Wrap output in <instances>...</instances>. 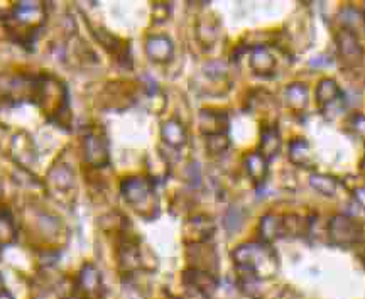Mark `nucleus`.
<instances>
[{"label":"nucleus","instance_id":"obj_11","mask_svg":"<svg viewBox=\"0 0 365 299\" xmlns=\"http://www.w3.org/2000/svg\"><path fill=\"white\" fill-rule=\"evenodd\" d=\"M314 97H317L318 107L327 113L328 108L336 105V103L344 100V93H341V90L335 80L325 78L318 83Z\"/></svg>","mask_w":365,"mask_h":299},{"label":"nucleus","instance_id":"obj_32","mask_svg":"<svg viewBox=\"0 0 365 299\" xmlns=\"http://www.w3.org/2000/svg\"><path fill=\"white\" fill-rule=\"evenodd\" d=\"M354 198L357 199V203L362 208H365V187H359L354 189Z\"/></svg>","mask_w":365,"mask_h":299},{"label":"nucleus","instance_id":"obj_23","mask_svg":"<svg viewBox=\"0 0 365 299\" xmlns=\"http://www.w3.org/2000/svg\"><path fill=\"white\" fill-rule=\"evenodd\" d=\"M196 34H198V39L202 41L203 44H210L215 43L217 39V34H218V26H217V21L213 19L212 16L207 17V19H202L198 22V27H196Z\"/></svg>","mask_w":365,"mask_h":299},{"label":"nucleus","instance_id":"obj_19","mask_svg":"<svg viewBox=\"0 0 365 299\" xmlns=\"http://www.w3.org/2000/svg\"><path fill=\"white\" fill-rule=\"evenodd\" d=\"M245 171L252 178L255 183H262L267 176V159L261 152H249L244 159Z\"/></svg>","mask_w":365,"mask_h":299},{"label":"nucleus","instance_id":"obj_1","mask_svg":"<svg viewBox=\"0 0 365 299\" xmlns=\"http://www.w3.org/2000/svg\"><path fill=\"white\" fill-rule=\"evenodd\" d=\"M234 261L242 276L249 279H271L279 271V259L269 243L252 242L234 251Z\"/></svg>","mask_w":365,"mask_h":299},{"label":"nucleus","instance_id":"obj_4","mask_svg":"<svg viewBox=\"0 0 365 299\" xmlns=\"http://www.w3.org/2000/svg\"><path fill=\"white\" fill-rule=\"evenodd\" d=\"M336 48H339L340 58L346 65H359L364 58V48L360 44L357 34L354 31L341 29L336 34Z\"/></svg>","mask_w":365,"mask_h":299},{"label":"nucleus","instance_id":"obj_24","mask_svg":"<svg viewBox=\"0 0 365 299\" xmlns=\"http://www.w3.org/2000/svg\"><path fill=\"white\" fill-rule=\"evenodd\" d=\"M16 238V230H14L11 213L0 208V248L9 246Z\"/></svg>","mask_w":365,"mask_h":299},{"label":"nucleus","instance_id":"obj_35","mask_svg":"<svg viewBox=\"0 0 365 299\" xmlns=\"http://www.w3.org/2000/svg\"><path fill=\"white\" fill-rule=\"evenodd\" d=\"M364 266H365V257H364Z\"/></svg>","mask_w":365,"mask_h":299},{"label":"nucleus","instance_id":"obj_7","mask_svg":"<svg viewBox=\"0 0 365 299\" xmlns=\"http://www.w3.org/2000/svg\"><path fill=\"white\" fill-rule=\"evenodd\" d=\"M215 232V225H213L212 219L208 216L200 215L193 216L186 221L185 225V238L191 246H198V243H205Z\"/></svg>","mask_w":365,"mask_h":299},{"label":"nucleus","instance_id":"obj_14","mask_svg":"<svg viewBox=\"0 0 365 299\" xmlns=\"http://www.w3.org/2000/svg\"><path fill=\"white\" fill-rule=\"evenodd\" d=\"M259 235L264 243H272L274 240H277L284 235V220L281 216L272 215H264L261 224H259Z\"/></svg>","mask_w":365,"mask_h":299},{"label":"nucleus","instance_id":"obj_2","mask_svg":"<svg viewBox=\"0 0 365 299\" xmlns=\"http://www.w3.org/2000/svg\"><path fill=\"white\" fill-rule=\"evenodd\" d=\"M120 192L125 201L143 219L154 220L159 215V199L150 181L140 176L125 178L120 184Z\"/></svg>","mask_w":365,"mask_h":299},{"label":"nucleus","instance_id":"obj_16","mask_svg":"<svg viewBox=\"0 0 365 299\" xmlns=\"http://www.w3.org/2000/svg\"><path fill=\"white\" fill-rule=\"evenodd\" d=\"M289 159L296 166L301 167H312L313 166V152L312 146L307 139L298 137L289 142Z\"/></svg>","mask_w":365,"mask_h":299},{"label":"nucleus","instance_id":"obj_8","mask_svg":"<svg viewBox=\"0 0 365 299\" xmlns=\"http://www.w3.org/2000/svg\"><path fill=\"white\" fill-rule=\"evenodd\" d=\"M200 130L205 137L227 135L228 115L222 110H202L200 112Z\"/></svg>","mask_w":365,"mask_h":299},{"label":"nucleus","instance_id":"obj_20","mask_svg":"<svg viewBox=\"0 0 365 299\" xmlns=\"http://www.w3.org/2000/svg\"><path fill=\"white\" fill-rule=\"evenodd\" d=\"M161 135L163 140L171 147H181L186 144V130L180 122L171 119L164 122L161 127Z\"/></svg>","mask_w":365,"mask_h":299},{"label":"nucleus","instance_id":"obj_30","mask_svg":"<svg viewBox=\"0 0 365 299\" xmlns=\"http://www.w3.org/2000/svg\"><path fill=\"white\" fill-rule=\"evenodd\" d=\"M352 129L360 137H365V115H355L352 119Z\"/></svg>","mask_w":365,"mask_h":299},{"label":"nucleus","instance_id":"obj_34","mask_svg":"<svg viewBox=\"0 0 365 299\" xmlns=\"http://www.w3.org/2000/svg\"><path fill=\"white\" fill-rule=\"evenodd\" d=\"M360 171H362V173L365 174V156H364V159H362V162H360Z\"/></svg>","mask_w":365,"mask_h":299},{"label":"nucleus","instance_id":"obj_29","mask_svg":"<svg viewBox=\"0 0 365 299\" xmlns=\"http://www.w3.org/2000/svg\"><path fill=\"white\" fill-rule=\"evenodd\" d=\"M168 16H170V7L166 4H156L154 6V21L163 22L168 19Z\"/></svg>","mask_w":365,"mask_h":299},{"label":"nucleus","instance_id":"obj_28","mask_svg":"<svg viewBox=\"0 0 365 299\" xmlns=\"http://www.w3.org/2000/svg\"><path fill=\"white\" fill-rule=\"evenodd\" d=\"M207 147L212 154H222L223 151H227V135H213V137H207Z\"/></svg>","mask_w":365,"mask_h":299},{"label":"nucleus","instance_id":"obj_31","mask_svg":"<svg viewBox=\"0 0 365 299\" xmlns=\"http://www.w3.org/2000/svg\"><path fill=\"white\" fill-rule=\"evenodd\" d=\"M208 298L210 296H207V294L202 291H198V289L185 286V299H208Z\"/></svg>","mask_w":365,"mask_h":299},{"label":"nucleus","instance_id":"obj_9","mask_svg":"<svg viewBox=\"0 0 365 299\" xmlns=\"http://www.w3.org/2000/svg\"><path fill=\"white\" fill-rule=\"evenodd\" d=\"M12 17L21 27H36L44 19V9L41 2H19L12 9Z\"/></svg>","mask_w":365,"mask_h":299},{"label":"nucleus","instance_id":"obj_26","mask_svg":"<svg viewBox=\"0 0 365 299\" xmlns=\"http://www.w3.org/2000/svg\"><path fill=\"white\" fill-rule=\"evenodd\" d=\"M95 36H97L103 48H107L110 53H118V56H122V49H124V46H122L120 39L115 38V36L108 34L107 31H103V29L95 31Z\"/></svg>","mask_w":365,"mask_h":299},{"label":"nucleus","instance_id":"obj_27","mask_svg":"<svg viewBox=\"0 0 365 299\" xmlns=\"http://www.w3.org/2000/svg\"><path fill=\"white\" fill-rule=\"evenodd\" d=\"M242 221H244V213H242L239 208H230L225 216V226L230 232H235V230L240 229Z\"/></svg>","mask_w":365,"mask_h":299},{"label":"nucleus","instance_id":"obj_5","mask_svg":"<svg viewBox=\"0 0 365 299\" xmlns=\"http://www.w3.org/2000/svg\"><path fill=\"white\" fill-rule=\"evenodd\" d=\"M85 159L90 166L103 167L108 164V147L107 140L102 134L91 132L83 140Z\"/></svg>","mask_w":365,"mask_h":299},{"label":"nucleus","instance_id":"obj_10","mask_svg":"<svg viewBox=\"0 0 365 299\" xmlns=\"http://www.w3.org/2000/svg\"><path fill=\"white\" fill-rule=\"evenodd\" d=\"M145 53L153 61L168 63L173 58L175 46H173V41L168 36H149L145 39Z\"/></svg>","mask_w":365,"mask_h":299},{"label":"nucleus","instance_id":"obj_21","mask_svg":"<svg viewBox=\"0 0 365 299\" xmlns=\"http://www.w3.org/2000/svg\"><path fill=\"white\" fill-rule=\"evenodd\" d=\"M11 151L17 161H19V157H21L22 164H29V162L34 161L33 142H31V139L27 137L26 134H19L12 139Z\"/></svg>","mask_w":365,"mask_h":299},{"label":"nucleus","instance_id":"obj_22","mask_svg":"<svg viewBox=\"0 0 365 299\" xmlns=\"http://www.w3.org/2000/svg\"><path fill=\"white\" fill-rule=\"evenodd\" d=\"M309 184H312L313 189H317L318 193L325 194V196H335L340 187L339 179L336 178H333V176H328V174H319V173L312 174V178H309Z\"/></svg>","mask_w":365,"mask_h":299},{"label":"nucleus","instance_id":"obj_12","mask_svg":"<svg viewBox=\"0 0 365 299\" xmlns=\"http://www.w3.org/2000/svg\"><path fill=\"white\" fill-rule=\"evenodd\" d=\"M182 283H185V286L198 289V291L205 293L207 296H212V294L215 293L217 286H218L215 276H213L212 273H207V271H200V269H193V267H191V269H188L185 274H182Z\"/></svg>","mask_w":365,"mask_h":299},{"label":"nucleus","instance_id":"obj_17","mask_svg":"<svg viewBox=\"0 0 365 299\" xmlns=\"http://www.w3.org/2000/svg\"><path fill=\"white\" fill-rule=\"evenodd\" d=\"M281 149V135L279 130H277L276 125H266L262 127L261 130V147H259V152L262 154L266 159H271V157L276 156Z\"/></svg>","mask_w":365,"mask_h":299},{"label":"nucleus","instance_id":"obj_36","mask_svg":"<svg viewBox=\"0 0 365 299\" xmlns=\"http://www.w3.org/2000/svg\"><path fill=\"white\" fill-rule=\"evenodd\" d=\"M364 4H365V2H364ZM364 9H365V6H364Z\"/></svg>","mask_w":365,"mask_h":299},{"label":"nucleus","instance_id":"obj_18","mask_svg":"<svg viewBox=\"0 0 365 299\" xmlns=\"http://www.w3.org/2000/svg\"><path fill=\"white\" fill-rule=\"evenodd\" d=\"M49 184H51L54 192L68 194L75 188V178H73V173L68 167L59 166L54 167L51 173H49Z\"/></svg>","mask_w":365,"mask_h":299},{"label":"nucleus","instance_id":"obj_15","mask_svg":"<svg viewBox=\"0 0 365 299\" xmlns=\"http://www.w3.org/2000/svg\"><path fill=\"white\" fill-rule=\"evenodd\" d=\"M309 92L303 83H291L284 88V103L289 110L303 112L308 105Z\"/></svg>","mask_w":365,"mask_h":299},{"label":"nucleus","instance_id":"obj_33","mask_svg":"<svg viewBox=\"0 0 365 299\" xmlns=\"http://www.w3.org/2000/svg\"><path fill=\"white\" fill-rule=\"evenodd\" d=\"M0 299H12V296L6 291V289H0Z\"/></svg>","mask_w":365,"mask_h":299},{"label":"nucleus","instance_id":"obj_13","mask_svg":"<svg viewBox=\"0 0 365 299\" xmlns=\"http://www.w3.org/2000/svg\"><path fill=\"white\" fill-rule=\"evenodd\" d=\"M250 68L254 73L261 76H271L276 71V56L267 46H255L250 54Z\"/></svg>","mask_w":365,"mask_h":299},{"label":"nucleus","instance_id":"obj_3","mask_svg":"<svg viewBox=\"0 0 365 299\" xmlns=\"http://www.w3.org/2000/svg\"><path fill=\"white\" fill-rule=\"evenodd\" d=\"M328 238L339 247H352L362 242L364 226L349 215H335L328 221Z\"/></svg>","mask_w":365,"mask_h":299},{"label":"nucleus","instance_id":"obj_25","mask_svg":"<svg viewBox=\"0 0 365 299\" xmlns=\"http://www.w3.org/2000/svg\"><path fill=\"white\" fill-rule=\"evenodd\" d=\"M339 19L341 24H344V29H349V31H354L355 27L362 26L365 22L364 14L352 6H346L341 9L339 14Z\"/></svg>","mask_w":365,"mask_h":299},{"label":"nucleus","instance_id":"obj_6","mask_svg":"<svg viewBox=\"0 0 365 299\" xmlns=\"http://www.w3.org/2000/svg\"><path fill=\"white\" fill-rule=\"evenodd\" d=\"M78 291L85 299H102L103 283L97 267L91 264L83 266L78 278Z\"/></svg>","mask_w":365,"mask_h":299}]
</instances>
